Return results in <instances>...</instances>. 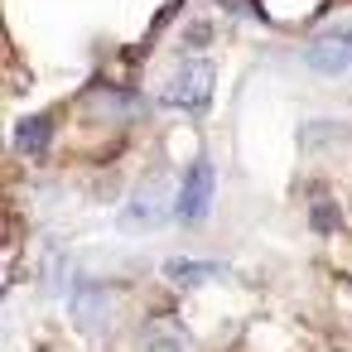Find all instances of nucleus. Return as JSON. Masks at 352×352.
Here are the masks:
<instances>
[{"mask_svg": "<svg viewBox=\"0 0 352 352\" xmlns=\"http://www.w3.org/2000/svg\"><path fill=\"white\" fill-rule=\"evenodd\" d=\"M208 44V25H198V30H188V39H184V49H203Z\"/></svg>", "mask_w": 352, "mask_h": 352, "instance_id": "6e6552de", "label": "nucleus"}, {"mask_svg": "<svg viewBox=\"0 0 352 352\" xmlns=\"http://www.w3.org/2000/svg\"><path fill=\"white\" fill-rule=\"evenodd\" d=\"M73 318L87 323V328H97V318H102V294H97V289H82L78 304H73Z\"/></svg>", "mask_w": 352, "mask_h": 352, "instance_id": "423d86ee", "label": "nucleus"}, {"mask_svg": "<svg viewBox=\"0 0 352 352\" xmlns=\"http://www.w3.org/2000/svg\"><path fill=\"white\" fill-rule=\"evenodd\" d=\"M174 107H184V111H203L208 102H212V63L208 58H188L179 73H174V82H169V92H164Z\"/></svg>", "mask_w": 352, "mask_h": 352, "instance_id": "f257e3e1", "label": "nucleus"}, {"mask_svg": "<svg viewBox=\"0 0 352 352\" xmlns=\"http://www.w3.org/2000/svg\"><path fill=\"white\" fill-rule=\"evenodd\" d=\"M164 280L169 285H208V280H222V265L217 261H188V256H174L164 261Z\"/></svg>", "mask_w": 352, "mask_h": 352, "instance_id": "20e7f679", "label": "nucleus"}, {"mask_svg": "<svg viewBox=\"0 0 352 352\" xmlns=\"http://www.w3.org/2000/svg\"><path fill=\"white\" fill-rule=\"evenodd\" d=\"M174 342H184V328L179 323H150V347L174 352Z\"/></svg>", "mask_w": 352, "mask_h": 352, "instance_id": "0eeeda50", "label": "nucleus"}, {"mask_svg": "<svg viewBox=\"0 0 352 352\" xmlns=\"http://www.w3.org/2000/svg\"><path fill=\"white\" fill-rule=\"evenodd\" d=\"M44 140H49V121H44V116H34V121H25V126L15 131V145H20V150H30V155H34V150H44Z\"/></svg>", "mask_w": 352, "mask_h": 352, "instance_id": "39448f33", "label": "nucleus"}, {"mask_svg": "<svg viewBox=\"0 0 352 352\" xmlns=\"http://www.w3.org/2000/svg\"><path fill=\"white\" fill-rule=\"evenodd\" d=\"M304 63L323 78H338L352 68V30H333V34H318L309 49H304Z\"/></svg>", "mask_w": 352, "mask_h": 352, "instance_id": "f03ea898", "label": "nucleus"}, {"mask_svg": "<svg viewBox=\"0 0 352 352\" xmlns=\"http://www.w3.org/2000/svg\"><path fill=\"white\" fill-rule=\"evenodd\" d=\"M212 184H217L212 179V164L208 160H193V169L184 174V188H179V203H174L184 222H198L212 208Z\"/></svg>", "mask_w": 352, "mask_h": 352, "instance_id": "7ed1b4c3", "label": "nucleus"}]
</instances>
